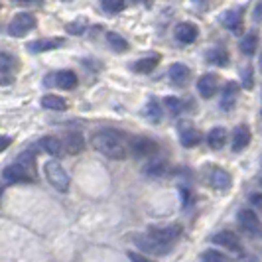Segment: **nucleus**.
<instances>
[{
	"mask_svg": "<svg viewBox=\"0 0 262 262\" xmlns=\"http://www.w3.org/2000/svg\"><path fill=\"white\" fill-rule=\"evenodd\" d=\"M55 83H57V87H61V89H73V87L77 85V75H75L71 69L59 71V73L55 75Z\"/></svg>",
	"mask_w": 262,
	"mask_h": 262,
	"instance_id": "5701e85b",
	"label": "nucleus"
},
{
	"mask_svg": "<svg viewBox=\"0 0 262 262\" xmlns=\"http://www.w3.org/2000/svg\"><path fill=\"white\" fill-rule=\"evenodd\" d=\"M236 97H238V85L233 83V81L227 83L223 95H221V108H223V111H231L236 103Z\"/></svg>",
	"mask_w": 262,
	"mask_h": 262,
	"instance_id": "f3484780",
	"label": "nucleus"
},
{
	"mask_svg": "<svg viewBox=\"0 0 262 262\" xmlns=\"http://www.w3.org/2000/svg\"><path fill=\"white\" fill-rule=\"evenodd\" d=\"M201 260H207V262H221V260H227V256H225L223 252H219V250L209 249V250H205V252L201 254Z\"/></svg>",
	"mask_w": 262,
	"mask_h": 262,
	"instance_id": "2f4dec72",
	"label": "nucleus"
},
{
	"mask_svg": "<svg viewBox=\"0 0 262 262\" xmlns=\"http://www.w3.org/2000/svg\"><path fill=\"white\" fill-rule=\"evenodd\" d=\"M41 148H43V150L53 158L67 156L66 144H63L59 138H55V136H43V138H41Z\"/></svg>",
	"mask_w": 262,
	"mask_h": 262,
	"instance_id": "9d476101",
	"label": "nucleus"
},
{
	"mask_svg": "<svg viewBox=\"0 0 262 262\" xmlns=\"http://www.w3.org/2000/svg\"><path fill=\"white\" fill-rule=\"evenodd\" d=\"M158 152V144L148 136H136L130 142V154L134 158H152Z\"/></svg>",
	"mask_w": 262,
	"mask_h": 262,
	"instance_id": "39448f33",
	"label": "nucleus"
},
{
	"mask_svg": "<svg viewBox=\"0 0 262 262\" xmlns=\"http://www.w3.org/2000/svg\"><path fill=\"white\" fill-rule=\"evenodd\" d=\"M168 73H170L171 83H176V85H184V83H187V79H189V69L184 63H173V66H170Z\"/></svg>",
	"mask_w": 262,
	"mask_h": 262,
	"instance_id": "aec40b11",
	"label": "nucleus"
},
{
	"mask_svg": "<svg viewBox=\"0 0 262 262\" xmlns=\"http://www.w3.org/2000/svg\"><path fill=\"white\" fill-rule=\"evenodd\" d=\"M38 26L36 16H32L30 12H20L14 16V20L8 26V34L14 38H24L28 32H32L34 28Z\"/></svg>",
	"mask_w": 262,
	"mask_h": 262,
	"instance_id": "7ed1b4c3",
	"label": "nucleus"
},
{
	"mask_svg": "<svg viewBox=\"0 0 262 262\" xmlns=\"http://www.w3.org/2000/svg\"><path fill=\"white\" fill-rule=\"evenodd\" d=\"M106 41H108V46H111L115 52H126V50H128V41L122 38V36L115 34V32H108V34H106Z\"/></svg>",
	"mask_w": 262,
	"mask_h": 262,
	"instance_id": "cd10ccee",
	"label": "nucleus"
},
{
	"mask_svg": "<svg viewBox=\"0 0 262 262\" xmlns=\"http://www.w3.org/2000/svg\"><path fill=\"white\" fill-rule=\"evenodd\" d=\"M243 85H245L247 89L252 87V69H250V67H247V69L243 71Z\"/></svg>",
	"mask_w": 262,
	"mask_h": 262,
	"instance_id": "f704fd0d",
	"label": "nucleus"
},
{
	"mask_svg": "<svg viewBox=\"0 0 262 262\" xmlns=\"http://www.w3.org/2000/svg\"><path fill=\"white\" fill-rule=\"evenodd\" d=\"M85 30H87V22H85L83 18H79V20H75V22H69V24H67V32L73 34V36L85 34Z\"/></svg>",
	"mask_w": 262,
	"mask_h": 262,
	"instance_id": "7c9ffc66",
	"label": "nucleus"
},
{
	"mask_svg": "<svg viewBox=\"0 0 262 262\" xmlns=\"http://www.w3.org/2000/svg\"><path fill=\"white\" fill-rule=\"evenodd\" d=\"M250 142V130L249 126H245V124H241V126H236L235 132H233V152H241V150H245Z\"/></svg>",
	"mask_w": 262,
	"mask_h": 262,
	"instance_id": "dca6fc26",
	"label": "nucleus"
},
{
	"mask_svg": "<svg viewBox=\"0 0 262 262\" xmlns=\"http://www.w3.org/2000/svg\"><path fill=\"white\" fill-rule=\"evenodd\" d=\"M176 38L180 39L182 43H191L197 39V26L195 24H189V22H184L176 28Z\"/></svg>",
	"mask_w": 262,
	"mask_h": 262,
	"instance_id": "6ab92c4d",
	"label": "nucleus"
},
{
	"mask_svg": "<svg viewBox=\"0 0 262 262\" xmlns=\"http://www.w3.org/2000/svg\"><path fill=\"white\" fill-rule=\"evenodd\" d=\"M158 61H160V55H148V57L138 59V61L132 66V69H134V71H140V73H150V71L158 66Z\"/></svg>",
	"mask_w": 262,
	"mask_h": 262,
	"instance_id": "a878e982",
	"label": "nucleus"
},
{
	"mask_svg": "<svg viewBox=\"0 0 262 262\" xmlns=\"http://www.w3.org/2000/svg\"><path fill=\"white\" fill-rule=\"evenodd\" d=\"M207 59H209L211 63H215V66L225 67L229 63V53L225 52V50H211L207 53Z\"/></svg>",
	"mask_w": 262,
	"mask_h": 262,
	"instance_id": "c85d7f7f",
	"label": "nucleus"
},
{
	"mask_svg": "<svg viewBox=\"0 0 262 262\" xmlns=\"http://www.w3.org/2000/svg\"><path fill=\"white\" fill-rule=\"evenodd\" d=\"M260 66H262V59H260Z\"/></svg>",
	"mask_w": 262,
	"mask_h": 262,
	"instance_id": "79ce46f5",
	"label": "nucleus"
},
{
	"mask_svg": "<svg viewBox=\"0 0 262 262\" xmlns=\"http://www.w3.org/2000/svg\"><path fill=\"white\" fill-rule=\"evenodd\" d=\"M209 184L211 187H215L219 191H227L231 187V176L223 168H213L209 173Z\"/></svg>",
	"mask_w": 262,
	"mask_h": 262,
	"instance_id": "f8f14e48",
	"label": "nucleus"
},
{
	"mask_svg": "<svg viewBox=\"0 0 262 262\" xmlns=\"http://www.w3.org/2000/svg\"><path fill=\"white\" fill-rule=\"evenodd\" d=\"M63 144H66V150L67 154H79V152H83V148H85V138L79 134V132H69L66 136V140H63Z\"/></svg>",
	"mask_w": 262,
	"mask_h": 262,
	"instance_id": "a211bd4d",
	"label": "nucleus"
},
{
	"mask_svg": "<svg viewBox=\"0 0 262 262\" xmlns=\"http://www.w3.org/2000/svg\"><path fill=\"white\" fill-rule=\"evenodd\" d=\"M144 117L152 122V124H160L162 122V106L156 99H150L144 106Z\"/></svg>",
	"mask_w": 262,
	"mask_h": 262,
	"instance_id": "412c9836",
	"label": "nucleus"
},
{
	"mask_svg": "<svg viewBox=\"0 0 262 262\" xmlns=\"http://www.w3.org/2000/svg\"><path fill=\"white\" fill-rule=\"evenodd\" d=\"M128 256H130L132 260H146V256H142V254H134V252H130Z\"/></svg>",
	"mask_w": 262,
	"mask_h": 262,
	"instance_id": "a19ab883",
	"label": "nucleus"
},
{
	"mask_svg": "<svg viewBox=\"0 0 262 262\" xmlns=\"http://www.w3.org/2000/svg\"><path fill=\"white\" fill-rule=\"evenodd\" d=\"M93 148L103 154L108 160H124L128 150L122 142V136L117 130H99L93 134L91 138Z\"/></svg>",
	"mask_w": 262,
	"mask_h": 262,
	"instance_id": "f257e3e1",
	"label": "nucleus"
},
{
	"mask_svg": "<svg viewBox=\"0 0 262 262\" xmlns=\"http://www.w3.org/2000/svg\"><path fill=\"white\" fill-rule=\"evenodd\" d=\"M254 20H262V4L254 8Z\"/></svg>",
	"mask_w": 262,
	"mask_h": 262,
	"instance_id": "ea45409f",
	"label": "nucleus"
},
{
	"mask_svg": "<svg viewBox=\"0 0 262 262\" xmlns=\"http://www.w3.org/2000/svg\"><path fill=\"white\" fill-rule=\"evenodd\" d=\"M203 140V134L197 130V128H193V126H182V130H180V142H182V146H185V148H193V146H197L199 142Z\"/></svg>",
	"mask_w": 262,
	"mask_h": 262,
	"instance_id": "2eb2a0df",
	"label": "nucleus"
},
{
	"mask_svg": "<svg viewBox=\"0 0 262 262\" xmlns=\"http://www.w3.org/2000/svg\"><path fill=\"white\" fill-rule=\"evenodd\" d=\"M10 142H12V140H10V136L2 134V136H0V152H2V150H6V148L10 146Z\"/></svg>",
	"mask_w": 262,
	"mask_h": 262,
	"instance_id": "e433bc0d",
	"label": "nucleus"
},
{
	"mask_svg": "<svg viewBox=\"0 0 262 262\" xmlns=\"http://www.w3.org/2000/svg\"><path fill=\"white\" fill-rule=\"evenodd\" d=\"M238 225L247 231V233H260L262 225H260V219L256 217V213L250 209H243L238 213Z\"/></svg>",
	"mask_w": 262,
	"mask_h": 262,
	"instance_id": "1a4fd4ad",
	"label": "nucleus"
},
{
	"mask_svg": "<svg viewBox=\"0 0 262 262\" xmlns=\"http://www.w3.org/2000/svg\"><path fill=\"white\" fill-rule=\"evenodd\" d=\"M66 41L61 38H52V39H36L32 43H28V52L32 53H41V52H50V50H57L61 48Z\"/></svg>",
	"mask_w": 262,
	"mask_h": 262,
	"instance_id": "ddd939ff",
	"label": "nucleus"
},
{
	"mask_svg": "<svg viewBox=\"0 0 262 262\" xmlns=\"http://www.w3.org/2000/svg\"><path fill=\"white\" fill-rule=\"evenodd\" d=\"M197 91L203 99H211L217 93V77L213 73H205L197 81Z\"/></svg>",
	"mask_w": 262,
	"mask_h": 262,
	"instance_id": "9b49d317",
	"label": "nucleus"
},
{
	"mask_svg": "<svg viewBox=\"0 0 262 262\" xmlns=\"http://www.w3.org/2000/svg\"><path fill=\"white\" fill-rule=\"evenodd\" d=\"M43 171H46V178H48L50 185H53V189H57L61 193H66L67 189H69V176H67L66 168L57 160L46 162L43 164Z\"/></svg>",
	"mask_w": 262,
	"mask_h": 262,
	"instance_id": "f03ea898",
	"label": "nucleus"
},
{
	"mask_svg": "<svg viewBox=\"0 0 262 262\" xmlns=\"http://www.w3.org/2000/svg\"><path fill=\"white\" fill-rule=\"evenodd\" d=\"M16 4H22V6H38L41 4V0H14Z\"/></svg>",
	"mask_w": 262,
	"mask_h": 262,
	"instance_id": "4c0bfd02",
	"label": "nucleus"
},
{
	"mask_svg": "<svg viewBox=\"0 0 262 262\" xmlns=\"http://www.w3.org/2000/svg\"><path fill=\"white\" fill-rule=\"evenodd\" d=\"M41 106L48 111H66L67 101L57 95H46V97H41Z\"/></svg>",
	"mask_w": 262,
	"mask_h": 262,
	"instance_id": "393cba45",
	"label": "nucleus"
},
{
	"mask_svg": "<svg viewBox=\"0 0 262 262\" xmlns=\"http://www.w3.org/2000/svg\"><path fill=\"white\" fill-rule=\"evenodd\" d=\"M182 195H184V207L187 205V203H191V201H189V199H191V193L185 191V187H182Z\"/></svg>",
	"mask_w": 262,
	"mask_h": 262,
	"instance_id": "58836bf2",
	"label": "nucleus"
},
{
	"mask_svg": "<svg viewBox=\"0 0 262 262\" xmlns=\"http://www.w3.org/2000/svg\"><path fill=\"white\" fill-rule=\"evenodd\" d=\"M250 203H252L256 209L262 211V193H252V195H250Z\"/></svg>",
	"mask_w": 262,
	"mask_h": 262,
	"instance_id": "c9c22d12",
	"label": "nucleus"
},
{
	"mask_svg": "<svg viewBox=\"0 0 262 262\" xmlns=\"http://www.w3.org/2000/svg\"><path fill=\"white\" fill-rule=\"evenodd\" d=\"M14 67V57L10 53H0V71L2 73H10Z\"/></svg>",
	"mask_w": 262,
	"mask_h": 262,
	"instance_id": "72a5a7b5",
	"label": "nucleus"
},
{
	"mask_svg": "<svg viewBox=\"0 0 262 262\" xmlns=\"http://www.w3.org/2000/svg\"><path fill=\"white\" fill-rule=\"evenodd\" d=\"M256 46H258V36L256 34H247L245 38L241 39V52L245 55H252L256 52Z\"/></svg>",
	"mask_w": 262,
	"mask_h": 262,
	"instance_id": "bb28decb",
	"label": "nucleus"
},
{
	"mask_svg": "<svg viewBox=\"0 0 262 262\" xmlns=\"http://www.w3.org/2000/svg\"><path fill=\"white\" fill-rule=\"evenodd\" d=\"M103 8H105L106 12L117 14L124 8V0H103Z\"/></svg>",
	"mask_w": 262,
	"mask_h": 262,
	"instance_id": "473e14b6",
	"label": "nucleus"
},
{
	"mask_svg": "<svg viewBox=\"0 0 262 262\" xmlns=\"http://www.w3.org/2000/svg\"><path fill=\"white\" fill-rule=\"evenodd\" d=\"M67 2H69V0H67Z\"/></svg>",
	"mask_w": 262,
	"mask_h": 262,
	"instance_id": "37998d69",
	"label": "nucleus"
},
{
	"mask_svg": "<svg viewBox=\"0 0 262 262\" xmlns=\"http://www.w3.org/2000/svg\"><path fill=\"white\" fill-rule=\"evenodd\" d=\"M4 180L12 182V184H24L30 180H36V176L28 170L26 166H22L20 162H14V164L4 168Z\"/></svg>",
	"mask_w": 262,
	"mask_h": 262,
	"instance_id": "423d86ee",
	"label": "nucleus"
},
{
	"mask_svg": "<svg viewBox=\"0 0 262 262\" xmlns=\"http://www.w3.org/2000/svg\"><path fill=\"white\" fill-rule=\"evenodd\" d=\"M134 243H136V247H140V250H146V252H150V254H166L171 247L168 245H164V243H160L156 236L152 235L150 231L148 233H142V235L134 236Z\"/></svg>",
	"mask_w": 262,
	"mask_h": 262,
	"instance_id": "20e7f679",
	"label": "nucleus"
},
{
	"mask_svg": "<svg viewBox=\"0 0 262 262\" xmlns=\"http://www.w3.org/2000/svg\"><path fill=\"white\" fill-rule=\"evenodd\" d=\"M223 24L231 32H241V28H243V14L238 12V10H229L223 16Z\"/></svg>",
	"mask_w": 262,
	"mask_h": 262,
	"instance_id": "b1692460",
	"label": "nucleus"
},
{
	"mask_svg": "<svg viewBox=\"0 0 262 262\" xmlns=\"http://www.w3.org/2000/svg\"><path fill=\"white\" fill-rule=\"evenodd\" d=\"M166 170H168V162H166V158L158 156V154H154L152 160L144 166V173L146 176H150V178H160V176L166 173Z\"/></svg>",
	"mask_w": 262,
	"mask_h": 262,
	"instance_id": "4468645a",
	"label": "nucleus"
},
{
	"mask_svg": "<svg viewBox=\"0 0 262 262\" xmlns=\"http://www.w3.org/2000/svg\"><path fill=\"white\" fill-rule=\"evenodd\" d=\"M211 243H213V245H219L221 249L233 250V252H238V250L243 249V247H241V238H238L235 233H231V231H221V233L213 235L211 236Z\"/></svg>",
	"mask_w": 262,
	"mask_h": 262,
	"instance_id": "0eeeda50",
	"label": "nucleus"
},
{
	"mask_svg": "<svg viewBox=\"0 0 262 262\" xmlns=\"http://www.w3.org/2000/svg\"><path fill=\"white\" fill-rule=\"evenodd\" d=\"M150 233L156 236L160 243H164V245L171 247V245H173V243L180 238V235H182V229H180L178 225H170V227H160V229H152Z\"/></svg>",
	"mask_w": 262,
	"mask_h": 262,
	"instance_id": "6e6552de",
	"label": "nucleus"
},
{
	"mask_svg": "<svg viewBox=\"0 0 262 262\" xmlns=\"http://www.w3.org/2000/svg\"><path fill=\"white\" fill-rule=\"evenodd\" d=\"M227 142V130L225 128H213V130L207 134V144L213 148V150H221Z\"/></svg>",
	"mask_w": 262,
	"mask_h": 262,
	"instance_id": "4be33fe9",
	"label": "nucleus"
},
{
	"mask_svg": "<svg viewBox=\"0 0 262 262\" xmlns=\"http://www.w3.org/2000/svg\"><path fill=\"white\" fill-rule=\"evenodd\" d=\"M164 105L168 106V111H170L171 115H180L184 111V103L178 97H166L164 99Z\"/></svg>",
	"mask_w": 262,
	"mask_h": 262,
	"instance_id": "c756f323",
	"label": "nucleus"
}]
</instances>
